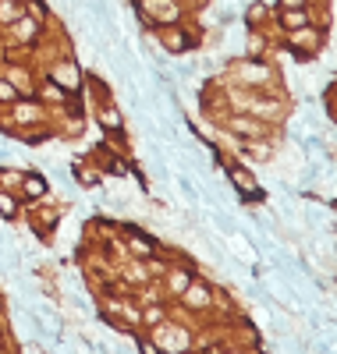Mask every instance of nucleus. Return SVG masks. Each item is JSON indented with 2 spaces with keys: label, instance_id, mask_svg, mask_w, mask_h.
I'll return each mask as SVG.
<instances>
[{
  "label": "nucleus",
  "instance_id": "obj_1",
  "mask_svg": "<svg viewBox=\"0 0 337 354\" xmlns=\"http://www.w3.org/2000/svg\"><path fill=\"white\" fill-rule=\"evenodd\" d=\"M231 181L238 184V191H245V195H259V188H256V177H252L248 170H242V167H231Z\"/></svg>",
  "mask_w": 337,
  "mask_h": 354
},
{
  "label": "nucleus",
  "instance_id": "obj_2",
  "mask_svg": "<svg viewBox=\"0 0 337 354\" xmlns=\"http://www.w3.org/2000/svg\"><path fill=\"white\" fill-rule=\"evenodd\" d=\"M188 305H196V308H206V305H210V294H206L202 287H196V291H188Z\"/></svg>",
  "mask_w": 337,
  "mask_h": 354
},
{
  "label": "nucleus",
  "instance_id": "obj_3",
  "mask_svg": "<svg viewBox=\"0 0 337 354\" xmlns=\"http://www.w3.org/2000/svg\"><path fill=\"white\" fill-rule=\"evenodd\" d=\"M25 191L28 195H43V181L40 177H25Z\"/></svg>",
  "mask_w": 337,
  "mask_h": 354
},
{
  "label": "nucleus",
  "instance_id": "obj_4",
  "mask_svg": "<svg viewBox=\"0 0 337 354\" xmlns=\"http://www.w3.org/2000/svg\"><path fill=\"white\" fill-rule=\"evenodd\" d=\"M234 128H238V131H242V135H263V128H259V124H256V128H252V124H248V121H234Z\"/></svg>",
  "mask_w": 337,
  "mask_h": 354
},
{
  "label": "nucleus",
  "instance_id": "obj_5",
  "mask_svg": "<svg viewBox=\"0 0 337 354\" xmlns=\"http://www.w3.org/2000/svg\"><path fill=\"white\" fill-rule=\"evenodd\" d=\"M213 223H216L220 230H228V234L234 230V220H231V216H213Z\"/></svg>",
  "mask_w": 337,
  "mask_h": 354
},
{
  "label": "nucleus",
  "instance_id": "obj_6",
  "mask_svg": "<svg viewBox=\"0 0 337 354\" xmlns=\"http://www.w3.org/2000/svg\"><path fill=\"white\" fill-rule=\"evenodd\" d=\"M263 14H266V7H263V4H252V7H248V21H259Z\"/></svg>",
  "mask_w": 337,
  "mask_h": 354
},
{
  "label": "nucleus",
  "instance_id": "obj_7",
  "mask_svg": "<svg viewBox=\"0 0 337 354\" xmlns=\"http://www.w3.org/2000/svg\"><path fill=\"white\" fill-rule=\"evenodd\" d=\"M0 209H4L8 216L14 213V199H11V195H0Z\"/></svg>",
  "mask_w": 337,
  "mask_h": 354
},
{
  "label": "nucleus",
  "instance_id": "obj_8",
  "mask_svg": "<svg viewBox=\"0 0 337 354\" xmlns=\"http://www.w3.org/2000/svg\"><path fill=\"white\" fill-rule=\"evenodd\" d=\"M132 245H135V252H142V255H146V252H149V241H146V238H135V241H132Z\"/></svg>",
  "mask_w": 337,
  "mask_h": 354
},
{
  "label": "nucleus",
  "instance_id": "obj_9",
  "mask_svg": "<svg viewBox=\"0 0 337 354\" xmlns=\"http://www.w3.org/2000/svg\"><path fill=\"white\" fill-rule=\"evenodd\" d=\"M103 124H114V128H118L121 121H118V113H110V110H106V113H103Z\"/></svg>",
  "mask_w": 337,
  "mask_h": 354
},
{
  "label": "nucleus",
  "instance_id": "obj_10",
  "mask_svg": "<svg viewBox=\"0 0 337 354\" xmlns=\"http://www.w3.org/2000/svg\"><path fill=\"white\" fill-rule=\"evenodd\" d=\"M0 96H4V99H11V96H14V92H11V89H8V85H0Z\"/></svg>",
  "mask_w": 337,
  "mask_h": 354
}]
</instances>
